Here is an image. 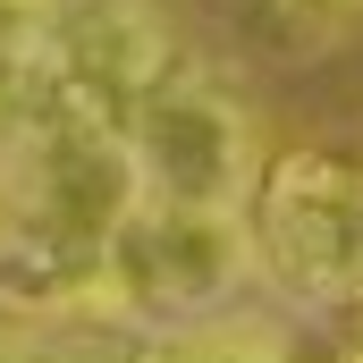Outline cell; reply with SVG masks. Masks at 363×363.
I'll list each match as a JSON object with an SVG mask.
<instances>
[{"label": "cell", "instance_id": "obj_7", "mask_svg": "<svg viewBox=\"0 0 363 363\" xmlns=\"http://www.w3.org/2000/svg\"><path fill=\"white\" fill-rule=\"evenodd\" d=\"M101 363H178V347H118V355H101Z\"/></svg>", "mask_w": 363, "mask_h": 363}, {"label": "cell", "instance_id": "obj_1", "mask_svg": "<svg viewBox=\"0 0 363 363\" xmlns=\"http://www.w3.org/2000/svg\"><path fill=\"white\" fill-rule=\"evenodd\" d=\"M254 262L296 304H363V161L287 152L262 169L254 203Z\"/></svg>", "mask_w": 363, "mask_h": 363}, {"label": "cell", "instance_id": "obj_8", "mask_svg": "<svg viewBox=\"0 0 363 363\" xmlns=\"http://www.w3.org/2000/svg\"><path fill=\"white\" fill-rule=\"evenodd\" d=\"M287 9H313V17H330V9H363V0H287Z\"/></svg>", "mask_w": 363, "mask_h": 363}, {"label": "cell", "instance_id": "obj_6", "mask_svg": "<svg viewBox=\"0 0 363 363\" xmlns=\"http://www.w3.org/2000/svg\"><path fill=\"white\" fill-rule=\"evenodd\" d=\"M178 363H287L271 330H211V338H186Z\"/></svg>", "mask_w": 363, "mask_h": 363}, {"label": "cell", "instance_id": "obj_4", "mask_svg": "<svg viewBox=\"0 0 363 363\" xmlns=\"http://www.w3.org/2000/svg\"><path fill=\"white\" fill-rule=\"evenodd\" d=\"M51 68L85 93L93 110L127 118L169 77H186V43H178V26H169L161 0H60Z\"/></svg>", "mask_w": 363, "mask_h": 363}, {"label": "cell", "instance_id": "obj_5", "mask_svg": "<svg viewBox=\"0 0 363 363\" xmlns=\"http://www.w3.org/2000/svg\"><path fill=\"white\" fill-rule=\"evenodd\" d=\"M51 43H60V0H0V77L51 68Z\"/></svg>", "mask_w": 363, "mask_h": 363}, {"label": "cell", "instance_id": "obj_3", "mask_svg": "<svg viewBox=\"0 0 363 363\" xmlns=\"http://www.w3.org/2000/svg\"><path fill=\"white\" fill-rule=\"evenodd\" d=\"M127 144L152 203H211V211H245L262 186V127L254 110L211 77H169L152 101L127 110Z\"/></svg>", "mask_w": 363, "mask_h": 363}, {"label": "cell", "instance_id": "obj_2", "mask_svg": "<svg viewBox=\"0 0 363 363\" xmlns=\"http://www.w3.org/2000/svg\"><path fill=\"white\" fill-rule=\"evenodd\" d=\"M254 271V228L245 211L211 203H135L127 228L110 237V296L118 321H203L220 313Z\"/></svg>", "mask_w": 363, "mask_h": 363}, {"label": "cell", "instance_id": "obj_9", "mask_svg": "<svg viewBox=\"0 0 363 363\" xmlns=\"http://www.w3.org/2000/svg\"><path fill=\"white\" fill-rule=\"evenodd\" d=\"M355 363H363V355H355Z\"/></svg>", "mask_w": 363, "mask_h": 363}]
</instances>
